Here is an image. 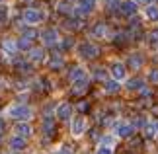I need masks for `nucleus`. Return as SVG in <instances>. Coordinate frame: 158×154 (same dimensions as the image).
<instances>
[{
  "mask_svg": "<svg viewBox=\"0 0 158 154\" xmlns=\"http://www.w3.org/2000/svg\"><path fill=\"white\" fill-rule=\"evenodd\" d=\"M76 53L80 55V57H84V59H94V57H98L100 49L96 47L94 43H90V41H84V43H80V45L76 47Z\"/></svg>",
  "mask_w": 158,
  "mask_h": 154,
  "instance_id": "1",
  "label": "nucleus"
},
{
  "mask_svg": "<svg viewBox=\"0 0 158 154\" xmlns=\"http://www.w3.org/2000/svg\"><path fill=\"white\" fill-rule=\"evenodd\" d=\"M8 115L14 117V119H20V121H27L31 117V107L27 106H12L8 109Z\"/></svg>",
  "mask_w": 158,
  "mask_h": 154,
  "instance_id": "2",
  "label": "nucleus"
},
{
  "mask_svg": "<svg viewBox=\"0 0 158 154\" xmlns=\"http://www.w3.org/2000/svg\"><path fill=\"white\" fill-rule=\"evenodd\" d=\"M70 131H72V135H74V137H80V135H84V131H86V119H84L82 115H76L74 119H72Z\"/></svg>",
  "mask_w": 158,
  "mask_h": 154,
  "instance_id": "3",
  "label": "nucleus"
},
{
  "mask_svg": "<svg viewBox=\"0 0 158 154\" xmlns=\"http://www.w3.org/2000/svg\"><path fill=\"white\" fill-rule=\"evenodd\" d=\"M111 76L113 80H117V82H121V80L127 78V69L123 63H113L111 65Z\"/></svg>",
  "mask_w": 158,
  "mask_h": 154,
  "instance_id": "4",
  "label": "nucleus"
},
{
  "mask_svg": "<svg viewBox=\"0 0 158 154\" xmlns=\"http://www.w3.org/2000/svg\"><path fill=\"white\" fill-rule=\"evenodd\" d=\"M23 18H26V22L29 26H35V23H39L45 16L41 14V12H37V10H26L23 12Z\"/></svg>",
  "mask_w": 158,
  "mask_h": 154,
  "instance_id": "5",
  "label": "nucleus"
},
{
  "mask_svg": "<svg viewBox=\"0 0 158 154\" xmlns=\"http://www.w3.org/2000/svg\"><path fill=\"white\" fill-rule=\"evenodd\" d=\"M72 117V107H70V103H60V106L57 107V119L60 121H66V119H70Z\"/></svg>",
  "mask_w": 158,
  "mask_h": 154,
  "instance_id": "6",
  "label": "nucleus"
},
{
  "mask_svg": "<svg viewBox=\"0 0 158 154\" xmlns=\"http://www.w3.org/2000/svg\"><path fill=\"white\" fill-rule=\"evenodd\" d=\"M115 133H117V137H131L133 133H135V127L131 125V123H119L117 129H115Z\"/></svg>",
  "mask_w": 158,
  "mask_h": 154,
  "instance_id": "7",
  "label": "nucleus"
},
{
  "mask_svg": "<svg viewBox=\"0 0 158 154\" xmlns=\"http://www.w3.org/2000/svg\"><path fill=\"white\" fill-rule=\"evenodd\" d=\"M137 2L135 0H125V2H121V12H123L125 16H135L137 14Z\"/></svg>",
  "mask_w": 158,
  "mask_h": 154,
  "instance_id": "8",
  "label": "nucleus"
},
{
  "mask_svg": "<svg viewBox=\"0 0 158 154\" xmlns=\"http://www.w3.org/2000/svg\"><path fill=\"white\" fill-rule=\"evenodd\" d=\"M14 133H16V137L26 139V137L31 135V127H29L27 123H16V125H14Z\"/></svg>",
  "mask_w": 158,
  "mask_h": 154,
  "instance_id": "9",
  "label": "nucleus"
},
{
  "mask_svg": "<svg viewBox=\"0 0 158 154\" xmlns=\"http://www.w3.org/2000/svg\"><path fill=\"white\" fill-rule=\"evenodd\" d=\"M57 39H59V35H57L55 29H45V31L41 33V41H43L45 45H55Z\"/></svg>",
  "mask_w": 158,
  "mask_h": 154,
  "instance_id": "10",
  "label": "nucleus"
},
{
  "mask_svg": "<svg viewBox=\"0 0 158 154\" xmlns=\"http://www.w3.org/2000/svg\"><path fill=\"white\" fill-rule=\"evenodd\" d=\"M23 148H26V139H22V137H12L10 139V150L22 152Z\"/></svg>",
  "mask_w": 158,
  "mask_h": 154,
  "instance_id": "11",
  "label": "nucleus"
},
{
  "mask_svg": "<svg viewBox=\"0 0 158 154\" xmlns=\"http://www.w3.org/2000/svg\"><path fill=\"white\" fill-rule=\"evenodd\" d=\"M96 8V0H78V10L82 14H90Z\"/></svg>",
  "mask_w": 158,
  "mask_h": 154,
  "instance_id": "12",
  "label": "nucleus"
},
{
  "mask_svg": "<svg viewBox=\"0 0 158 154\" xmlns=\"http://www.w3.org/2000/svg\"><path fill=\"white\" fill-rule=\"evenodd\" d=\"M144 16L152 22H158V4H148L144 8Z\"/></svg>",
  "mask_w": 158,
  "mask_h": 154,
  "instance_id": "13",
  "label": "nucleus"
},
{
  "mask_svg": "<svg viewBox=\"0 0 158 154\" xmlns=\"http://www.w3.org/2000/svg\"><path fill=\"white\" fill-rule=\"evenodd\" d=\"M143 63H144V59H143V55H141V53H133V55H131V59H129L131 69H141Z\"/></svg>",
  "mask_w": 158,
  "mask_h": 154,
  "instance_id": "14",
  "label": "nucleus"
},
{
  "mask_svg": "<svg viewBox=\"0 0 158 154\" xmlns=\"http://www.w3.org/2000/svg\"><path fill=\"white\" fill-rule=\"evenodd\" d=\"M119 88L121 86H119L117 80H107V82L104 84V90L107 92V94H115V92H119Z\"/></svg>",
  "mask_w": 158,
  "mask_h": 154,
  "instance_id": "15",
  "label": "nucleus"
},
{
  "mask_svg": "<svg viewBox=\"0 0 158 154\" xmlns=\"http://www.w3.org/2000/svg\"><path fill=\"white\" fill-rule=\"evenodd\" d=\"M29 59L35 60V63H41V60L45 59V53H43V49H31L29 51Z\"/></svg>",
  "mask_w": 158,
  "mask_h": 154,
  "instance_id": "16",
  "label": "nucleus"
},
{
  "mask_svg": "<svg viewBox=\"0 0 158 154\" xmlns=\"http://www.w3.org/2000/svg\"><path fill=\"white\" fill-rule=\"evenodd\" d=\"M143 86H144L143 78H133V80L127 82V88H129V90H143Z\"/></svg>",
  "mask_w": 158,
  "mask_h": 154,
  "instance_id": "17",
  "label": "nucleus"
},
{
  "mask_svg": "<svg viewBox=\"0 0 158 154\" xmlns=\"http://www.w3.org/2000/svg\"><path fill=\"white\" fill-rule=\"evenodd\" d=\"M86 76V72H84L80 66H76V69H72L70 70V74H69V78L72 80V82H76V80H80V78H84Z\"/></svg>",
  "mask_w": 158,
  "mask_h": 154,
  "instance_id": "18",
  "label": "nucleus"
},
{
  "mask_svg": "<svg viewBox=\"0 0 158 154\" xmlns=\"http://www.w3.org/2000/svg\"><path fill=\"white\" fill-rule=\"evenodd\" d=\"M53 127H55V119H53V117H45V121H43V133L45 135H53Z\"/></svg>",
  "mask_w": 158,
  "mask_h": 154,
  "instance_id": "19",
  "label": "nucleus"
},
{
  "mask_svg": "<svg viewBox=\"0 0 158 154\" xmlns=\"http://www.w3.org/2000/svg\"><path fill=\"white\" fill-rule=\"evenodd\" d=\"M2 47H4V51L8 53V55H12V53H16V49H18V45L12 39H4V43H2Z\"/></svg>",
  "mask_w": 158,
  "mask_h": 154,
  "instance_id": "20",
  "label": "nucleus"
},
{
  "mask_svg": "<svg viewBox=\"0 0 158 154\" xmlns=\"http://www.w3.org/2000/svg\"><path fill=\"white\" fill-rule=\"evenodd\" d=\"M106 33H107L106 23H98V26L94 27V35H96V37H106Z\"/></svg>",
  "mask_w": 158,
  "mask_h": 154,
  "instance_id": "21",
  "label": "nucleus"
},
{
  "mask_svg": "<svg viewBox=\"0 0 158 154\" xmlns=\"http://www.w3.org/2000/svg\"><path fill=\"white\" fill-rule=\"evenodd\" d=\"M100 146H109V148H111V146L115 144V137H111V135H106V137H102L100 139Z\"/></svg>",
  "mask_w": 158,
  "mask_h": 154,
  "instance_id": "22",
  "label": "nucleus"
},
{
  "mask_svg": "<svg viewBox=\"0 0 158 154\" xmlns=\"http://www.w3.org/2000/svg\"><path fill=\"white\" fill-rule=\"evenodd\" d=\"M86 86H88V76H84V78H80V80H76V82H74V90L76 92H82Z\"/></svg>",
  "mask_w": 158,
  "mask_h": 154,
  "instance_id": "23",
  "label": "nucleus"
},
{
  "mask_svg": "<svg viewBox=\"0 0 158 154\" xmlns=\"http://www.w3.org/2000/svg\"><path fill=\"white\" fill-rule=\"evenodd\" d=\"M35 37H37V31H35L33 27H26V29H23V39H29V41H31Z\"/></svg>",
  "mask_w": 158,
  "mask_h": 154,
  "instance_id": "24",
  "label": "nucleus"
},
{
  "mask_svg": "<svg viewBox=\"0 0 158 154\" xmlns=\"http://www.w3.org/2000/svg\"><path fill=\"white\" fill-rule=\"evenodd\" d=\"M53 69H57V66H63V57H60V55L57 53V55H53L51 57V63H49Z\"/></svg>",
  "mask_w": 158,
  "mask_h": 154,
  "instance_id": "25",
  "label": "nucleus"
},
{
  "mask_svg": "<svg viewBox=\"0 0 158 154\" xmlns=\"http://www.w3.org/2000/svg\"><path fill=\"white\" fill-rule=\"evenodd\" d=\"M106 6L109 10H115V8H121V0H106Z\"/></svg>",
  "mask_w": 158,
  "mask_h": 154,
  "instance_id": "26",
  "label": "nucleus"
},
{
  "mask_svg": "<svg viewBox=\"0 0 158 154\" xmlns=\"http://www.w3.org/2000/svg\"><path fill=\"white\" fill-rule=\"evenodd\" d=\"M156 135H158L156 125H147V137H156Z\"/></svg>",
  "mask_w": 158,
  "mask_h": 154,
  "instance_id": "27",
  "label": "nucleus"
},
{
  "mask_svg": "<svg viewBox=\"0 0 158 154\" xmlns=\"http://www.w3.org/2000/svg\"><path fill=\"white\" fill-rule=\"evenodd\" d=\"M6 18H8V6L0 4V22H4Z\"/></svg>",
  "mask_w": 158,
  "mask_h": 154,
  "instance_id": "28",
  "label": "nucleus"
},
{
  "mask_svg": "<svg viewBox=\"0 0 158 154\" xmlns=\"http://www.w3.org/2000/svg\"><path fill=\"white\" fill-rule=\"evenodd\" d=\"M18 49H23V51H27V49H29V39H20V41H18Z\"/></svg>",
  "mask_w": 158,
  "mask_h": 154,
  "instance_id": "29",
  "label": "nucleus"
},
{
  "mask_svg": "<svg viewBox=\"0 0 158 154\" xmlns=\"http://www.w3.org/2000/svg\"><path fill=\"white\" fill-rule=\"evenodd\" d=\"M148 80H150V82H154V84H158V69L150 70V74H148Z\"/></svg>",
  "mask_w": 158,
  "mask_h": 154,
  "instance_id": "30",
  "label": "nucleus"
},
{
  "mask_svg": "<svg viewBox=\"0 0 158 154\" xmlns=\"http://www.w3.org/2000/svg\"><path fill=\"white\" fill-rule=\"evenodd\" d=\"M96 154H113V148H109V146H100Z\"/></svg>",
  "mask_w": 158,
  "mask_h": 154,
  "instance_id": "31",
  "label": "nucleus"
},
{
  "mask_svg": "<svg viewBox=\"0 0 158 154\" xmlns=\"http://www.w3.org/2000/svg\"><path fill=\"white\" fill-rule=\"evenodd\" d=\"M148 39H150V43H158V29H154V31H150Z\"/></svg>",
  "mask_w": 158,
  "mask_h": 154,
  "instance_id": "32",
  "label": "nucleus"
},
{
  "mask_svg": "<svg viewBox=\"0 0 158 154\" xmlns=\"http://www.w3.org/2000/svg\"><path fill=\"white\" fill-rule=\"evenodd\" d=\"M18 69L23 70V72H29V70H31V65H27V63H20V65H18Z\"/></svg>",
  "mask_w": 158,
  "mask_h": 154,
  "instance_id": "33",
  "label": "nucleus"
},
{
  "mask_svg": "<svg viewBox=\"0 0 158 154\" xmlns=\"http://www.w3.org/2000/svg\"><path fill=\"white\" fill-rule=\"evenodd\" d=\"M59 154H72V152H70V148H69V146L64 144V146H60V150H59Z\"/></svg>",
  "mask_w": 158,
  "mask_h": 154,
  "instance_id": "34",
  "label": "nucleus"
},
{
  "mask_svg": "<svg viewBox=\"0 0 158 154\" xmlns=\"http://www.w3.org/2000/svg\"><path fill=\"white\" fill-rule=\"evenodd\" d=\"M104 76H106L104 69H96V78H104Z\"/></svg>",
  "mask_w": 158,
  "mask_h": 154,
  "instance_id": "35",
  "label": "nucleus"
},
{
  "mask_svg": "<svg viewBox=\"0 0 158 154\" xmlns=\"http://www.w3.org/2000/svg\"><path fill=\"white\" fill-rule=\"evenodd\" d=\"M2 133H4V119L0 117V137H2Z\"/></svg>",
  "mask_w": 158,
  "mask_h": 154,
  "instance_id": "36",
  "label": "nucleus"
},
{
  "mask_svg": "<svg viewBox=\"0 0 158 154\" xmlns=\"http://www.w3.org/2000/svg\"><path fill=\"white\" fill-rule=\"evenodd\" d=\"M156 129H158V123H156Z\"/></svg>",
  "mask_w": 158,
  "mask_h": 154,
  "instance_id": "37",
  "label": "nucleus"
}]
</instances>
